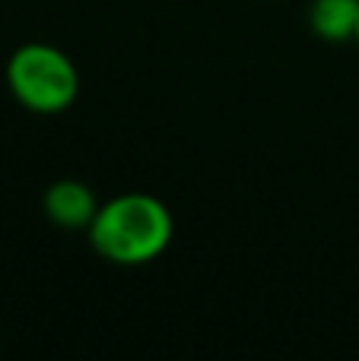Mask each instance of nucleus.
Listing matches in <instances>:
<instances>
[{"label": "nucleus", "instance_id": "obj_1", "mask_svg": "<svg viewBox=\"0 0 359 361\" xmlns=\"http://www.w3.org/2000/svg\"><path fill=\"white\" fill-rule=\"evenodd\" d=\"M172 231L175 222L163 200L150 193H121L99 206L86 235L102 260L114 267H143L163 257Z\"/></svg>", "mask_w": 359, "mask_h": 361}, {"label": "nucleus", "instance_id": "obj_2", "mask_svg": "<svg viewBox=\"0 0 359 361\" xmlns=\"http://www.w3.org/2000/svg\"><path fill=\"white\" fill-rule=\"evenodd\" d=\"M6 86L13 99L35 114H61L80 95L73 61L54 44H23L6 61Z\"/></svg>", "mask_w": 359, "mask_h": 361}, {"label": "nucleus", "instance_id": "obj_3", "mask_svg": "<svg viewBox=\"0 0 359 361\" xmlns=\"http://www.w3.org/2000/svg\"><path fill=\"white\" fill-rule=\"evenodd\" d=\"M45 212L61 228H89L99 212V200L83 180H54L45 190Z\"/></svg>", "mask_w": 359, "mask_h": 361}, {"label": "nucleus", "instance_id": "obj_4", "mask_svg": "<svg viewBox=\"0 0 359 361\" xmlns=\"http://www.w3.org/2000/svg\"><path fill=\"white\" fill-rule=\"evenodd\" d=\"M309 25L324 42H350L359 25V0H312Z\"/></svg>", "mask_w": 359, "mask_h": 361}, {"label": "nucleus", "instance_id": "obj_5", "mask_svg": "<svg viewBox=\"0 0 359 361\" xmlns=\"http://www.w3.org/2000/svg\"><path fill=\"white\" fill-rule=\"evenodd\" d=\"M356 42H359V25H356Z\"/></svg>", "mask_w": 359, "mask_h": 361}]
</instances>
